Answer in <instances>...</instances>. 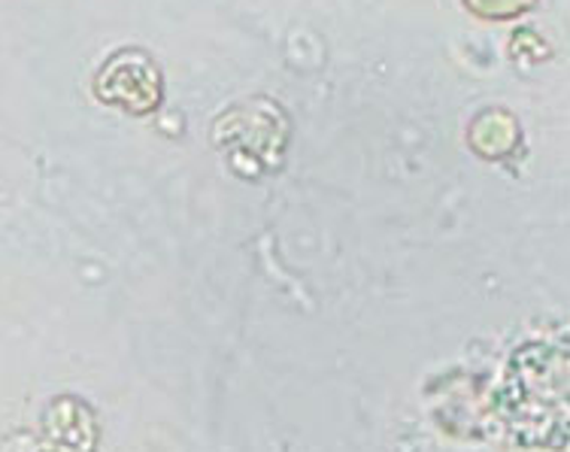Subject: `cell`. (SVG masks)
<instances>
[{"label": "cell", "instance_id": "obj_1", "mask_svg": "<svg viewBox=\"0 0 570 452\" xmlns=\"http://www.w3.org/2000/svg\"><path fill=\"white\" fill-rule=\"evenodd\" d=\"M107 89H116L107 95L110 104H121L134 112H149L161 100V77L142 52H121L100 77V95Z\"/></svg>", "mask_w": 570, "mask_h": 452}, {"label": "cell", "instance_id": "obj_2", "mask_svg": "<svg viewBox=\"0 0 570 452\" xmlns=\"http://www.w3.org/2000/svg\"><path fill=\"white\" fill-rule=\"evenodd\" d=\"M464 3H468V10L483 19H515L531 10L538 0H464Z\"/></svg>", "mask_w": 570, "mask_h": 452}]
</instances>
